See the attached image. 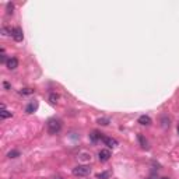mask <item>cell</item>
Segmentation results:
<instances>
[{"instance_id": "obj_1", "label": "cell", "mask_w": 179, "mask_h": 179, "mask_svg": "<svg viewBox=\"0 0 179 179\" xmlns=\"http://www.w3.org/2000/svg\"><path fill=\"white\" fill-rule=\"evenodd\" d=\"M48 132H49L50 134H56V133H59L60 129H62V120L59 119H49L48 120Z\"/></svg>"}, {"instance_id": "obj_2", "label": "cell", "mask_w": 179, "mask_h": 179, "mask_svg": "<svg viewBox=\"0 0 179 179\" xmlns=\"http://www.w3.org/2000/svg\"><path fill=\"white\" fill-rule=\"evenodd\" d=\"M91 172V168L88 165H77L76 168H73V175L74 176H87Z\"/></svg>"}, {"instance_id": "obj_3", "label": "cell", "mask_w": 179, "mask_h": 179, "mask_svg": "<svg viewBox=\"0 0 179 179\" xmlns=\"http://www.w3.org/2000/svg\"><path fill=\"white\" fill-rule=\"evenodd\" d=\"M102 141H104L105 146H108L109 148H116L119 143H118V140L116 139H112V137H102Z\"/></svg>"}, {"instance_id": "obj_4", "label": "cell", "mask_w": 179, "mask_h": 179, "mask_svg": "<svg viewBox=\"0 0 179 179\" xmlns=\"http://www.w3.org/2000/svg\"><path fill=\"white\" fill-rule=\"evenodd\" d=\"M112 157L109 150H101L100 153H98V159H100L101 162H106L108 159Z\"/></svg>"}, {"instance_id": "obj_5", "label": "cell", "mask_w": 179, "mask_h": 179, "mask_svg": "<svg viewBox=\"0 0 179 179\" xmlns=\"http://www.w3.org/2000/svg\"><path fill=\"white\" fill-rule=\"evenodd\" d=\"M11 36H13V39H14V41H17V42H21V41H23V38H24L23 30H21V28H18V27H17V28H13V35H11Z\"/></svg>"}, {"instance_id": "obj_6", "label": "cell", "mask_w": 179, "mask_h": 179, "mask_svg": "<svg viewBox=\"0 0 179 179\" xmlns=\"http://www.w3.org/2000/svg\"><path fill=\"white\" fill-rule=\"evenodd\" d=\"M36 109H38V102H36V101H32V102H30V104L27 105L25 112H27V114H34Z\"/></svg>"}, {"instance_id": "obj_7", "label": "cell", "mask_w": 179, "mask_h": 179, "mask_svg": "<svg viewBox=\"0 0 179 179\" xmlns=\"http://www.w3.org/2000/svg\"><path fill=\"white\" fill-rule=\"evenodd\" d=\"M7 69H10V70H14L17 69V66H18V60L15 59V57H10V59L7 60Z\"/></svg>"}, {"instance_id": "obj_8", "label": "cell", "mask_w": 179, "mask_h": 179, "mask_svg": "<svg viewBox=\"0 0 179 179\" xmlns=\"http://www.w3.org/2000/svg\"><path fill=\"white\" fill-rule=\"evenodd\" d=\"M139 123L143 124V126H150L151 124V118L147 116V115H141L139 118Z\"/></svg>"}, {"instance_id": "obj_9", "label": "cell", "mask_w": 179, "mask_h": 179, "mask_svg": "<svg viewBox=\"0 0 179 179\" xmlns=\"http://www.w3.org/2000/svg\"><path fill=\"white\" fill-rule=\"evenodd\" d=\"M137 139H139L140 146H141L143 148H144V150H148V143H147V140L144 139V136H143V134H139V136H137Z\"/></svg>"}, {"instance_id": "obj_10", "label": "cell", "mask_w": 179, "mask_h": 179, "mask_svg": "<svg viewBox=\"0 0 179 179\" xmlns=\"http://www.w3.org/2000/svg\"><path fill=\"white\" fill-rule=\"evenodd\" d=\"M0 116H1V119H7V118H11V112L6 111L4 105H1V112H0Z\"/></svg>"}, {"instance_id": "obj_11", "label": "cell", "mask_w": 179, "mask_h": 179, "mask_svg": "<svg viewBox=\"0 0 179 179\" xmlns=\"http://www.w3.org/2000/svg\"><path fill=\"white\" fill-rule=\"evenodd\" d=\"M90 139L92 140V141H97L98 139H102V136H101L98 132H92V133L90 134Z\"/></svg>"}, {"instance_id": "obj_12", "label": "cell", "mask_w": 179, "mask_h": 179, "mask_svg": "<svg viewBox=\"0 0 179 179\" xmlns=\"http://www.w3.org/2000/svg\"><path fill=\"white\" fill-rule=\"evenodd\" d=\"M7 157H9V158H17V157H20V151L13 150V151H10V153L7 154Z\"/></svg>"}, {"instance_id": "obj_13", "label": "cell", "mask_w": 179, "mask_h": 179, "mask_svg": "<svg viewBox=\"0 0 179 179\" xmlns=\"http://www.w3.org/2000/svg\"><path fill=\"white\" fill-rule=\"evenodd\" d=\"M57 100H59V95L55 94V92L49 95V101H50V104H56V102H57Z\"/></svg>"}, {"instance_id": "obj_14", "label": "cell", "mask_w": 179, "mask_h": 179, "mask_svg": "<svg viewBox=\"0 0 179 179\" xmlns=\"http://www.w3.org/2000/svg\"><path fill=\"white\" fill-rule=\"evenodd\" d=\"M109 176H111V172H101V174L97 175L98 179H108Z\"/></svg>"}, {"instance_id": "obj_15", "label": "cell", "mask_w": 179, "mask_h": 179, "mask_svg": "<svg viewBox=\"0 0 179 179\" xmlns=\"http://www.w3.org/2000/svg\"><path fill=\"white\" fill-rule=\"evenodd\" d=\"M32 92H34L32 88H23L20 91V94H23V95H30V94H32Z\"/></svg>"}, {"instance_id": "obj_16", "label": "cell", "mask_w": 179, "mask_h": 179, "mask_svg": "<svg viewBox=\"0 0 179 179\" xmlns=\"http://www.w3.org/2000/svg\"><path fill=\"white\" fill-rule=\"evenodd\" d=\"M1 34L3 35H13V30H11V28H6V27H3V28H1Z\"/></svg>"}, {"instance_id": "obj_17", "label": "cell", "mask_w": 179, "mask_h": 179, "mask_svg": "<svg viewBox=\"0 0 179 179\" xmlns=\"http://www.w3.org/2000/svg\"><path fill=\"white\" fill-rule=\"evenodd\" d=\"M13 10H14V4L7 3V14H13Z\"/></svg>"}, {"instance_id": "obj_18", "label": "cell", "mask_w": 179, "mask_h": 179, "mask_svg": "<svg viewBox=\"0 0 179 179\" xmlns=\"http://www.w3.org/2000/svg\"><path fill=\"white\" fill-rule=\"evenodd\" d=\"M98 123L102 124V126H106V124L109 123V119H105V118H100V119H98Z\"/></svg>"}, {"instance_id": "obj_19", "label": "cell", "mask_w": 179, "mask_h": 179, "mask_svg": "<svg viewBox=\"0 0 179 179\" xmlns=\"http://www.w3.org/2000/svg\"><path fill=\"white\" fill-rule=\"evenodd\" d=\"M0 62H1V63L6 62V55H4V50L3 49H1V55H0ZM6 63H7V62H6Z\"/></svg>"}, {"instance_id": "obj_20", "label": "cell", "mask_w": 179, "mask_h": 179, "mask_svg": "<svg viewBox=\"0 0 179 179\" xmlns=\"http://www.w3.org/2000/svg\"><path fill=\"white\" fill-rule=\"evenodd\" d=\"M162 126L164 127H169V119L167 120V118H162Z\"/></svg>"}, {"instance_id": "obj_21", "label": "cell", "mask_w": 179, "mask_h": 179, "mask_svg": "<svg viewBox=\"0 0 179 179\" xmlns=\"http://www.w3.org/2000/svg\"><path fill=\"white\" fill-rule=\"evenodd\" d=\"M3 85H4V88H6V90H10V84H9V83H4Z\"/></svg>"}, {"instance_id": "obj_22", "label": "cell", "mask_w": 179, "mask_h": 179, "mask_svg": "<svg viewBox=\"0 0 179 179\" xmlns=\"http://www.w3.org/2000/svg\"><path fill=\"white\" fill-rule=\"evenodd\" d=\"M178 133H179V124H178Z\"/></svg>"}, {"instance_id": "obj_23", "label": "cell", "mask_w": 179, "mask_h": 179, "mask_svg": "<svg viewBox=\"0 0 179 179\" xmlns=\"http://www.w3.org/2000/svg\"><path fill=\"white\" fill-rule=\"evenodd\" d=\"M161 179H168V178H161Z\"/></svg>"}, {"instance_id": "obj_24", "label": "cell", "mask_w": 179, "mask_h": 179, "mask_svg": "<svg viewBox=\"0 0 179 179\" xmlns=\"http://www.w3.org/2000/svg\"><path fill=\"white\" fill-rule=\"evenodd\" d=\"M56 179H62V178H56Z\"/></svg>"}]
</instances>
